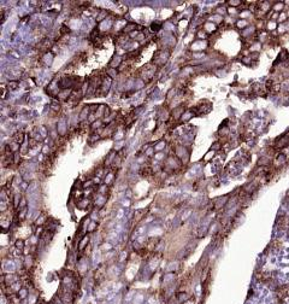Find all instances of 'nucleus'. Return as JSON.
<instances>
[{
    "mask_svg": "<svg viewBox=\"0 0 289 304\" xmlns=\"http://www.w3.org/2000/svg\"><path fill=\"white\" fill-rule=\"evenodd\" d=\"M16 248H18V249H22V248H23V240H18V241L16 242Z\"/></svg>",
    "mask_w": 289,
    "mask_h": 304,
    "instance_id": "1",
    "label": "nucleus"
}]
</instances>
